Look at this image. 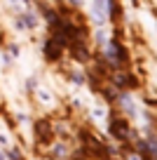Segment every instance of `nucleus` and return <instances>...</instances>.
<instances>
[{
    "mask_svg": "<svg viewBox=\"0 0 157 160\" xmlns=\"http://www.w3.org/2000/svg\"><path fill=\"white\" fill-rule=\"evenodd\" d=\"M96 40H98V45H106V31H96Z\"/></svg>",
    "mask_w": 157,
    "mask_h": 160,
    "instance_id": "7",
    "label": "nucleus"
},
{
    "mask_svg": "<svg viewBox=\"0 0 157 160\" xmlns=\"http://www.w3.org/2000/svg\"><path fill=\"white\" fill-rule=\"evenodd\" d=\"M54 153H56V155H61V153H66V146H54Z\"/></svg>",
    "mask_w": 157,
    "mask_h": 160,
    "instance_id": "10",
    "label": "nucleus"
},
{
    "mask_svg": "<svg viewBox=\"0 0 157 160\" xmlns=\"http://www.w3.org/2000/svg\"><path fill=\"white\" fill-rule=\"evenodd\" d=\"M103 115H106L103 108H94V118H103Z\"/></svg>",
    "mask_w": 157,
    "mask_h": 160,
    "instance_id": "9",
    "label": "nucleus"
},
{
    "mask_svg": "<svg viewBox=\"0 0 157 160\" xmlns=\"http://www.w3.org/2000/svg\"><path fill=\"white\" fill-rule=\"evenodd\" d=\"M10 2H12V5H14V2H19V0H10Z\"/></svg>",
    "mask_w": 157,
    "mask_h": 160,
    "instance_id": "13",
    "label": "nucleus"
},
{
    "mask_svg": "<svg viewBox=\"0 0 157 160\" xmlns=\"http://www.w3.org/2000/svg\"><path fill=\"white\" fill-rule=\"evenodd\" d=\"M19 26H24V28H35V26H38V19H35V14H31V12H28V14H21L19 17Z\"/></svg>",
    "mask_w": 157,
    "mask_h": 160,
    "instance_id": "6",
    "label": "nucleus"
},
{
    "mask_svg": "<svg viewBox=\"0 0 157 160\" xmlns=\"http://www.w3.org/2000/svg\"><path fill=\"white\" fill-rule=\"evenodd\" d=\"M120 106H122L129 115H136V108H134V101H131L129 94H120Z\"/></svg>",
    "mask_w": 157,
    "mask_h": 160,
    "instance_id": "5",
    "label": "nucleus"
},
{
    "mask_svg": "<svg viewBox=\"0 0 157 160\" xmlns=\"http://www.w3.org/2000/svg\"><path fill=\"white\" fill-rule=\"evenodd\" d=\"M70 5H80V0H70Z\"/></svg>",
    "mask_w": 157,
    "mask_h": 160,
    "instance_id": "12",
    "label": "nucleus"
},
{
    "mask_svg": "<svg viewBox=\"0 0 157 160\" xmlns=\"http://www.w3.org/2000/svg\"><path fill=\"white\" fill-rule=\"evenodd\" d=\"M0 160H5V155H2V153H0Z\"/></svg>",
    "mask_w": 157,
    "mask_h": 160,
    "instance_id": "14",
    "label": "nucleus"
},
{
    "mask_svg": "<svg viewBox=\"0 0 157 160\" xmlns=\"http://www.w3.org/2000/svg\"><path fill=\"white\" fill-rule=\"evenodd\" d=\"M110 134L117 137V139H124V137L129 134V125H127V120H113V122H110Z\"/></svg>",
    "mask_w": 157,
    "mask_h": 160,
    "instance_id": "2",
    "label": "nucleus"
},
{
    "mask_svg": "<svg viewBox=\"0 0 157 160\" xmlns=\"http://www.w3.org/2000/svg\"><path fill=\"white\" fill-rule=\"evenodd\" d=\"M73 82L82 85V82H84V75H82V73H73Z\"/></svg>",
    "mask_w": 157,
    "mask_h": 160,
    "instance_id": "8",
    "label": "nucleus"
},
{
    "mask_svg": "<svg viewBox=\"0 0 157 160\" xmlns=\"http://www.w3.org/2000/svg\"><path fill=\"white\" fill-rule=\"evenodd\" d=\"M40 99H42V101H49L52 97H49V92H40Z\"/></svg>",
    "mask_w": 157,
    "mask_h": 160,
    "instance_id": "11",
    "label": "nucleus"
},
{
    "mask_svg": "<svg viewBox=\"0 0 157 160\" xmlns=\"http://www.w3.org/2000/svg\"><path fill=\"white\" fill-rule=\"evenodd\" d=\"M35 130H38V139L40 141H49V139H52V127H49L47 122H38Z\"/></svg>",
    "mask_w": 157,
    "mask_h": 160,
    "instance_id": "4",
    "label": "nucleus"
},
{
    "mask_svg": "<svg viewBox=\"0 0 157 160\" xmlns=\"http://www.w3.org/2000/svg\"><path fill=\"white\" fill-rule=\"evenodd\" d=\"M108 14V0H94V21L103 24Z\"/></svg>",
    "mask_w": 157,
    "mask_h": 160,
    "instance_id": "1",
    "label": "nucleus"
},
{
    "mask_svg": "<svg viewBox=\"0 0 157 160\" xmlns=\"http://www.w3.org/2000/svg\"><path fill=\"white\" fill-rule=\"evenodd\" d=\"M45 52H47L49 59H59L61 57V42L59 40H47L45 42Z\"/></svg>",
    "mask_w": 157,
    "mask_h": 160,
    "instance_id": "3",
    "label": "nucleus"
}]
</instances>
